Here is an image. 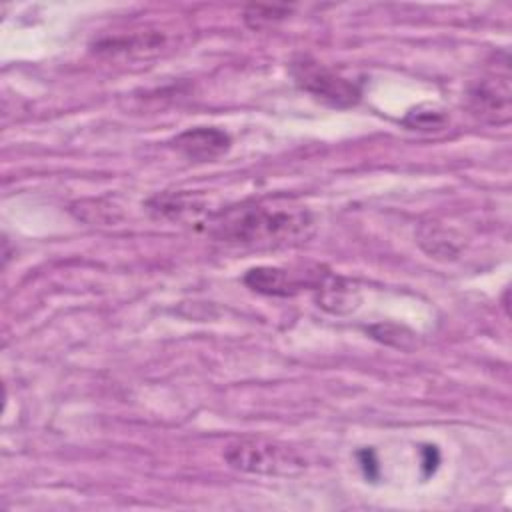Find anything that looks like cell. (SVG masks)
<instances>
[{"label":"cell","mask_w":512,"mask_h":512,"mask_svg":"<svg viewBox=\"0 0 512 512\" xmlns=\"http://www.w3.org/2000/svg\"><path fill=\"white\" fill-rule=\"evenodd\" d=\"M294 84L310 94L314 100L330 108H350L358 104L362 88L358 82L340 76L332 68L310 56H298L288 66Z\"/></svg>","instance_id":"cell-3"},{"label":"cell","mask_w":512,"mask_h":512,"mask_svg":"<svg viewBox=\"0 0 512 512\" xmlns=\"http://www.w3.org/2000/svg\"><path fill=\"white\" fill-rule=\"evenodd\" d=\"M468 110L482 122L502 126L512 116V90L508 68L490 76H484L468 86L466 92Z\"/></svg>","instance_id":"cell-4"},{"label":"cell","mask_w":512,"mask_h":512,"mask_svg":"<svg viewBox=\"0 0 512 512\" xmlns=\"http://www.w3.org/2000/svg\"><path fill=\"white\" fill-rule=\"evenodd\" d=\"M148 208L158 214V216H166V218H184V216H192L198 214L202 210V202L194 196V194H186V192H166V194H158L148 202Z\"/></svg>","instance_id":"cell-7"},{"label":"cell","mask_w":512,"mask_h":512,"mask_svg":"<svg viewBox=\"0 0 512 512\" xmlns=\"http://www.w3.org/2000/svg\"><path fill=\"white\" fill-rule=\"evenodd\" d=\"M172 146L182 152L188 160L194 162H210L228 152L230 136L214 126H196L180 132Z\"/></svg>","instance_id":"cell-6"},{"label":"cell","mask_w":512,"mask_h":512,"mask_svg":"<svg viewBox=\"0 0 512 512\" xmlns=\"http://www.w3.org/2000/svg\"><path fill=\"white\" fill-rule=\"evenodd\" d=\"M224 460L234 470L264 476H294L306 468V460L296 450L262 438L230 444L224 450Z\"/></svg>","instance_id":"cell-2"},{"label":"cell","mask_w":512,"mask_h":512,"mask_svg":"<svg viewBox=\"0 0 512 512\" xmlns=\"http://www.w3.org/2000/svg\"><path fill=\"white\" fill-rule=\"evenodd\" d=\"M314 230L312 214L292 202H242L208 216L206 232L218 242L246 248L298 244Z\"/></svg>","instance_id":"cell-1"},{"label":"cell","mask_w":512,"mask_h":512,"mask_svg":"<svg viewBox=\"0 0 512 512\" xmlns=\"http://www.w3.org/2000/svg\"><path fill=\"white\" fill-rule=\"evenodd\" d=\"M162 44V36L158 34H136V36H130V38H108V40H102L96 44V50L98 52H106V54H118V52H124V54H144L146 50H156L160 48Z\"/></svg>","instance_id":"cell-8"},{"label":"cell","mask_w":512,"mask_h":512,"mask_svg":"<svg viewBox=\"0 0 512 512\" xmlns=\"http://www.w3.org/2000/svg\"><path fill=\"white\" fill-rule=\"evenodd\" d=\"M292 8L290 6H270V4H250L244 10V22L252 28V30H260V28H268L278 24L280 20H284L286 16H290Z\"/></svg>","instance_id":"cell-10"},{"label":"cell","mask_w":512,"mask_h":512,"mask_svg":"<svg viewBox=\"0 0 512 512\" xmlns=\"http://www.w3.org/2000/svg\"><path fill=\"white\" fill-rule=\"evenodd\" d=\"M402 124L406 128L418 130V132H436L448 124V118L442 110H438L434 106H418V108H412L404 116Z\"/></svg>","instance_id":"cell-9"},{"label":"cell","mask_w":512,"mask_h":512,"mask_svg":"<svg viewBox=\"0 0 512 512\" xmlns=\"http://www.w3.org/2000/svg\"><path fill=\"white\" fill-rule=\"evenodd\" d=\"M330 272L320 266H304L298 270L278 266L250 268L244 276V284L258 294L266 296H292L304 288L318 290Z\"/></svg>","instance_id":"cell-5"}]
</instances>
